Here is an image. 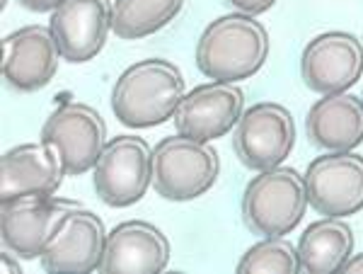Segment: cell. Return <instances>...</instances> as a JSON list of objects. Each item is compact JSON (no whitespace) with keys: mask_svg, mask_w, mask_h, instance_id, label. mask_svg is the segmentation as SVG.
<instances>
[{"mask_svg":"<svg viewBox=\"0 0 363 274\" xmlns=\"http://www.w3.org/2000/svg\"><path fill=\"white\" fill-rule=\"evenodd\" d=\"M354 231L344 219L325 217L313 221L298 241L301 272L335 274L342 272L347 260L354 255Z\"/></svg>","mask_w":363,"mask_h":274,"instance_id":"ac0fdd59","label":"cell"},{"mask_svg":"<svg viewBox=\"0 0 363 274\" xmlns=\"http://www.w3.org/2000/svg\"><path fill=\"white\" fill-rule=\"evenodd\" d=\"M342 272L361 274V272H363V253H361V255H351V258L347 260V265L342 267Z\"/></svg>","mask_w":363,"mask_h":274,"instance_id":"cb8c5ba5","label":"cell"},{"mask_svg":"<svg viewBox=\"0 0 363 274\" xmlns=\"http://www.w3.org/2000/svg\"><path fill=\"white\" fill-rule=\"evenodd\" d=\"M238 274H298L301 260H298V246L289 238H262L252 246L238 262Z\"/></svg>","mask_w":363,"mask_h":274,"instance_id":"ffe728a7","label":"cell"},{"mask_svg":"<svg viewBox=\"0 0 363 274\" xmlns=\"http://www.w3.org/2000/svg\"><path fill=\"white\" fill-rule=\"evenodd\" d=\"M308 202L322 217L347 219L363 212V155L322 153L306 170Z\"/></svg>","mask_w":363,"mask_h":274,"instance_id":"30bf717a","label":"cell"},{"mask_svg":"<svg viewBox=\"0 0 363 274\" xmlns=\"http://www.w3.org/2000/svg\"><path fill=\"white\" fill-rule=\"evenodd\" d=\"M245 112V90L238 83H211L196 85L182 97L174 112V129L196 141H216L228 136L238 126Z\"/></svg>","mask_w":363,"mask_h":274,"instance_id":"8fae6325","label":"cell"},{"mask_svg":"<svg viewBox=\"0 0 363 274\" xmlns=\"http://www.w3.org/2000/svg\"><path fill=\"white\" fill-rule=\"evenodd\" d=\"M184 97V75L167 58L128 66L112 87V112L128 129H150L174 119Z\"/></svg>","mask_w":363,"mask_h":274,"instance_id":"7a4b0ae2","label":"cell"},{"mask_svg":"<svg viewBox=\"0 0 363 274\" xmlns=\"http://www.w3.org/2000/svg\"><path fill=\"white\" fill-rule=\"evenodd\" d=\"M107 243L104 221L97 214L78 207L58 226L56 236L42 253V267L46 272H99Z\"/></svg>","mask_w":363,"mask_h":274,"instance_id":"5bb4252c","label":"cell"},{"mask_svg":"<svg viewBox=\"0 0 363 274\" xmlns=\"http://www.w3.org/2000/svg\"><path fill=\"white\" fill-rule=\"evenodd\" d=\"M20 255H15L13 250L3 248V253H0V272L3 274H22V265L17 262Z\"/></svg>","mask_w":363,"mask_h":274,"instance_id":"603a6c76","label":"cell"},{"mask_svg":"<svg viewBox=\"0 0 363 274\" xmlns=\"http://www.w3.org/2000/svg\"><path fill=\"white\" fill-rule=\"evenodd\" d=\"M66 177L63 158L46 141L22 143L5 150L0 160V199L10 202L25 194H56Z\"/></svg>","mask_w":363,"mask_h":274,"instance_id":"2e32d148","label":"cell"},{"mask_svg":"<svg viewBox=\"0 0 363 274\" xmlns=\"http://www.w3.org/2000/svg\"><path fill=\"white\" fill-rule=\"evenodd\" d=\"M95 194L112 209L140 202L153 185V148L140 136H114L92 168Z\"/></svg>","mask_w":363,"mask_h":274,"instance_id":"5b68a950","label":"cell"},{"mask_svg":"<svg viewBox=\"0 0 363 274\" xmlns=\"http://www.w3.org/2000/svg\"><path fill=\"white\" fill-rule=\"evenodd\" d=\"M363 75V42L356 34L332 29L313 37L301 54V78L318 95L354 87Z\"/></svg>","mask_w":363,"mask_h":274,"instance_id":"9c48e42d","label":"cell"},{"mask_svg":"<svg viewBox=\"0 0 363 274\" xmlns=\"http://www.w3.org/2000/svg\"><path fill=\"white\" fill-rule=\"evenodd\" d=\"M306 133L325 153L354 150L363 143V100L351 92L322 95L306 116Z\"/></svg>","mask_w":363,"mask_h":274,"instance_id":"e0dca14e","label":"cell"},{"mask_svg":"<svg viewBox=\"0 0 363 274\" xmlns=\"http://www.w3.org/2000/svg\"><path fill=\"white\" fill-rule=\"evenodd\" d=\"M29 13H54L63 0H17Z\"/></svg>","mask_w":363,"mask_h":274,"instance_id":"7402d4cb","label":"cell"},{"mask_svg":"<svg viewBox=\"0 0 363 274\" xmlns=\"http://www.w3.org/2000/svg\"><path fill=\"white\" fill-rule=\"evenodd\" d=\"M184 0H114L112 32L119 39H143L174 20Z\"/></svg>","mask_w":363,"mask_h":274,"instance_id":"d6986e66","label":"cell"},{"mask_svg":"<svg viewBox=\"0 0 363 274\" xmlns=\"http://www.w3.org/2000/svg\"><path fill=\"white\" fill-rule=\"evenodd\" d=\"M61 58V46L51 27L27 25L15 29L3 39L5 85L15 92L42 90L54 80Z\"/></svg>","mask_w":363,"mask_h":274,"instance_id":"7c38bea8","label":"cell"},{"mask_svg":"<svg viewBox=\"0 0 363 274\" xmlns=\"http://www.w3.org/2000/svg\"><path fill=\"white\" fill-rule=\"evenodd\" d=\"M5 5H8V0H0V8H5Z\"/></svg>","mask_w":363,"mask_h":274,"instance_id":"d4e9b609","label":"cell"},{"mask_svg":"<svg viewBox=\"0 0 363 274\" xmlns=\"http://www.w3.org/2000/svg\"><path fill=\"white\" fill-rule=\"evenodd\" d=\"M109 0H63L51 13V32L61 46L63 61L87 63L107 44L112 32Z\"/></svg>","mask_w":363,"mask_h":274,"instance_id":"4fadbf2b","label":"cell"},{"mask_svg":"<svg viewBox=\"0 0 363 274\" xmlns=\"http://www.w3.org/2000/svg\"><path fill=\"white\" fill-rule=\"evenodd\" d=\"M296 119L286 104L257 102L233 129V148L247 170L262 172L284 165L296 146Z\"/></svg>","mask_w":363,"mask_h":274,"instance_id":"8992f818","label":"cell"},{"mask_svg":"<svg viewBox=\"0 0 363 274\" xmlns=\"http://www.w3.org/2000/svg\"><path fill=\"white\" fill-rule=\"evenodd\" d=\"M230 8H235L238 13H245V15H262L267 13V10H272L274 5H277V0H225Z\"/></svg>","mask_w":363,"mask_h":274,"instance_id":"44dd1931","label":"cell"},{"mask_svg":"<svg viewBox=\"0 0 363 274\" xmlns=\"http://www.w3.org/2000/svg\"><path fill=\"white\" fill-rule=\"evenodd\" d=\"M42 141L58 148L66 177H80L97 165L107 146V124L92 104L66 102L44 121Z\"/></svg>","mask_w":363,"mask_h":274,"instance_id":"ba28073f","label":"cell"},{"mask_svg":"<svg viewBox=\"0 0 363 274\" xmlns=\"http://www.w3.org/2000/svg\"><path fill=\"white\" fill-rule=\"evenodd\" d=\"M361 100H363V97H361Z\"/></svg>","mask_w":363,"mask_h":274,"instance_id":"484cf974","label":"cell"},{"mask_svg":"<svg viewBox=\"0 0 363 274\" xmlns=\"http://www.w3.org/2000/svg\"><path fill=\"white\" fill-rule=\"evenodd\" d=\"M218 172V150L206 141L174 133L153 148V190L167 202L199 199L216 185Z\"/></svg>","mask_w":363,"mask_h":274,"instance_id":"277c9868","label":"cell"},{"mask_svg":"<svg viewBox=\"0 0 363 274\" xmlns=\"http://www.w3.org/2000/svg\"><path fill=\"white\" fill-rule=\"evenodd\" d=\"M169 238L150 221H124L107 233L99 272L104 274H157L169 265Z\"/></svg>","mask_w":363,"mask_h":274,"instance_id":"9a60e30c","label":"cell"},{"mask_svg":"<svg viewBox=\"0 0 363 274\" xmlns=\"http://www.w3.org/2000/svg\"><path fill=\"white\" fill-rule=\"evenodd\" d=\"M306 177L296 168H272L252 177L242 194V224L257 238H284L306 217Z\"/></svg>","mask_w":363,"mask_h":274,"instance_id":"3957f363","label":"cell"},{"mask_svg":"<svg viewBox=\"0 0 363 274\" xmlns=\"http://www.w3.org/2000/svg\"><path fill=\"white\" fill-rule=\"evenodd\" d=\"M269 32L252 15L230 13L203 27L196 42V66L208 80L240 83L262 71L269 58Z\"/></svg>","mask_w":363,"mask_h":274,"instance_id":"6da1fadb","label":"cell"},{"mask_svg":"<svg viewBox=\"0 0 363 274\" xmlns=\"http://www.w3.org/2000/svg\"><path fill=\"white\" fill-rule=\"evenodd\" d=\"M78 207L83 204L54 194H25L3 202V217H0L3 248L13 250L22 260L42 258L58 226Z\"/></svg>","mask_w":363,"mask_h":274,"instance_id":"52a82bcc","label":"cell"}]
</instances>
